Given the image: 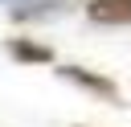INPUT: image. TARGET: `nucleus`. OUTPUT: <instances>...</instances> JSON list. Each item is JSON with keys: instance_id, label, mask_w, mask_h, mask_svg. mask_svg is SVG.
Here are the masks:
<instances>
[{"instance_id": "1", "label": "nucleus", "mask_w": 131, "mask_h": 127, "mask_svg": "<svg viewBox=\"0 0 131 127\" xmlns=\"http://www.w3.org/2000/svg\"><path fill=\"white\" fill-rule=\"evenodd\" d=\"M86 12L98 25H131V0H90Z\"/></svg>"}]
</instances>
